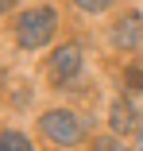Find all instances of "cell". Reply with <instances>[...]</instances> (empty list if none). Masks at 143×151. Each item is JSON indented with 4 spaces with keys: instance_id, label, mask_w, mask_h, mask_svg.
Segmentation results:
<instances>
[{
    "instance_id": "obj_1",
    "label": "cell",
    "mask_w": 143,
    "mask_h": 151,
    "mask_svg": "<svg viewBox=\"0 0 143 151\" xmlns=\"http://www.w3.org/2000/svg\"><path fill=\"white\" fill-rule=\"evenodd\" d=\"M54 31H58V16H54L50 8L23 12V16H19V23H16V39H19V47H27V50L46 47Z\"/></svg>"
},
{
    "instance_id": "obj_2",
    "label": "cell",
    "mask_w": 143,
    "mask_h": 151,
    "mask_svg": "<svg viewBox=\"0 0 143 151\" xmlns=\"http://www.w3.org/2000/svg\"><path fill=\"white\" fill-rule=\"evenodd\" d=\"M43 132L58 143V147H74V143H81V136H85L81 120H77L70 109H50V112L43 116Z\"/></svg>"
},
{
    "instance_id": "obj_3",
    "label": "cell",
    "mask_w": 143,
    "mask_h": 151,
    "mask_svg": "<svg viewBox=\"0 0 143 151\" xmlns=\"http://www.w3.org/2000/svg\"><path fill=\"white\" fill-rule=\"evenodd\" d=\"M77 70H81V50H77L74 43H66V47L54 50V58H50V74H54V81H74Z\"/></svg>"
},
{
    "instance_id": "obj_4",
    "label": "cell",
    "mask_w": 143,
    "mask_h": 151,
    "mask_svg": "<svg viewBox=\"0 0 143 151\" xmlns=\"http://www.w3.org/2000/svg\"><path fill=\"white\" fill-rule=\"evenodd\" d=\"M112 43L120 50H139L143 47V16H124L112 27Z\"/></svg>"
},
{
    "instance_id": "obj_5",
    "label": "cell",
    "mask_w": 143,
    "mask_h": 151,
    "mask_svg": "<svg viewBox=\"0 0 143 151\" xmlns=\"http://www.w3.org/2000/svg\"><path fill=\"white\" fill-rule=\"evenodd\" d=\"M108 124H112V132H139V109L135 105H128L124 97L120 101H112V112H108Z\"/></svg>"
},
{
    "instance_id": "obj_6",
    "label": "cell",
    "mask_w": 143,
    "mask_h": 151,
    "mask_svg": "<svg viewBox=\"0 0 143 151\" xmlns=\"http://www.w3.org/2000/svg\"><path fill=\"white\" fill-rule=\"evenodd\" d=\"M0 151H35L23 132H0Z\"/></svg>"
},
{
    "instance_id": "obj_7",
    "label": "cell",
    "mask_w": 143,
    "mask_h": 151,
    "mask_svg": "<svg viewBox=\"0 0 143 151\" xmlns=\"http://www.w3.org/2000/svg\"><path fill=\"white\" fill-rule=\"evenodd\" d=\"M74 4L81 12H104V8H112V0H74Z\"/></svg>"
},
{
    "instance_id": "obj_8",
    "label": "cell",
    "mask_w": 143,
    "mask_h": 151,
    "mask_svg": "<svg viewBox=\"0 0 143 151\" xmlns=\"http://www.w3.org/2000/svg\"><path fill=\"white\" fill-rule=\"evenodd\" d=\"M124 81L132 85V89H143V66L135 62V66H128V74H124Z\"/></svg>"
},
{
    "instance_id": "obj_9",
    "label": "cell",
    "mask_w": 143,
    "mask_h": 151,
    "mask_svg": "<svg viewBox=\"0 0 143 151\" xmlns=\"http://www.w3.org/2000/svg\"><path fill=\"white\" fill-rule=\"evenodd\" d=\"M93 151H128V147H120L112 136H104V139H97V147H93Z\"/></svg>"
},
{
    "instance_id": "obj_10",
    "label": "cell",
    "mask_w": 143,
    "mask_h": 151,
    "mask_svg": "<svg viewBox=\"0 0 143 151\" xmlns=\"http://www.w3.org/2000/svg\"><path fill=\"white\" fill-rule=\"evenodd\" d=\"M132 151H143V132H139V139H135V147H132Z\"/></svg>"
},
{
    "instance_id": "obj_11",
    "label": "cell",
    "mask_w": 143,
    "mask_h": 151,
    "mask_svg": "<svg viewBox=\"0 0 143 151\" xmlns=\"http://www.w3.org/2000/svg\"><path fill=\"white\" fill-rule=\"evenodd\" d=\"M8 8H12V0H0V12H8Z\"/></svg>"
}]
</instances>
